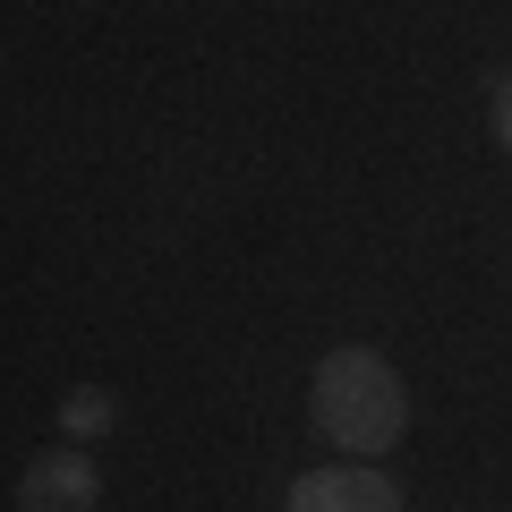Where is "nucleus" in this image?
<instances>
[{
	"label": "nucleus",
	"instance_id": "39448f33",
	"mask_svg": "<svg viewBox=\"0 0 512 512\" xmlns=\"http://www.w3.org/2000/svg\"><path fill=\"white\" fill-rule=\"evenodd\" d=\"M495 128H504V137H512V77H504V86H495Z\"/></svg>",
	"mask_w": 512,
	"mask_h": 512
},
{
	"label": "nucleus",
	"instance_id": "f03ea898",
	"mask_svg": "<svg viewBox=\"0 0 512 512\" xmlns=\"http://www.w3.org/2000/svg\"><path fill=\"white\" fill-rule=\"evenodd\" d=\"M103 504V470L86 461V444H43L18 470V512H94Z\"/></svg>",
	"mask_w": 512,
	"mask_h": 512
},
{
	"label": "nucleus",
	"instance_id": "f257e3e1",
	"mask_svg": "<svg viewBox=\"0 0 512 512\" xmlns=\"http://www.w3.org/2000/svg\"><path fill=\"white\" fill-rule=\"evenodd\" d=\"M308 419H316V436L342 444L350 461H376V453H393V444L410 436V384H402V367L384 359V350L342 342V350H325V367H316V384H308Z\"/></svg>",
	"mask_w": 512,
	"mask_h": 512
},
{
	"label": "nucleus",
	"instance_id": "7ed1b4c3",
	"mask_svg": "<svg viewBox=\"0 0 512 512\" xmlns=\"http://www.w3.org/2000/svg\"><path fill=\"white\" fill-rule=\"evenodd\" d=\"M282 512H410V504H402V487H393L376 461H342V470H308V478H291Z\"/></svg>",
	"mask_w": 512,
	"mask_h": 512
},
{
	"label": "nucleus",
	"instance_id": "20e7f679",
	"mask_svg": "<svg viewBox=\"0 0 512 512\" xmlns=\"http://www.w3.org/2000/svg\"><path fill=\"white\" fill-rule=\"evenodd\" d=\"M120 427V393L111 384H69L60 393V436L69 444H94V436H111Z\"/></svg>",
	"mask_w": 512,
	"mask_h": 512
}]
</instances>
